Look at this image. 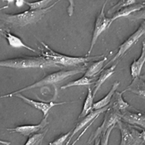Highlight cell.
I'll return each instance as SVG.
<instances>
[{
  "label": "cell",
  "mask_w": 145,
  "mask_h": 145,
  "mask_svg": "<svg viewBox=\"0 0 145 145\" xmlns=\"http://www.w3.org/2000/svg\"><path fill=\"white\" fill-rule=\"evenodd\" d=\"M141 136H142V139L145 143V130H143L141 131Z\"/></svg>",
  "instance_id": "cell-32"
},
{
  "label": "cell",
  "mask_w": 145,
  "mask_h": 145,
  "mask_svg": "<svg viewBox=\"0 0 145 145\" xmlns=\"http://www.w3.org/2000/svg\"><path fill=\"white\" fill-rule=\"evenodd\" d=\"M121 121L129 125L145 130V114L144 113L127 110L121 113Z\"/></svg>",
  "instance_id": "cell-11"
},
{
  "label": "cell",
  "mask_w": 145,
  "mask_h": 145,
  "mask_svg": "<svg viewBox=\"0 0 145 145\" xmlns=\"http://www.w3.org/2000/svg\"><path fill=\"white\" fill-rule=\"evenodd\" d=\"M117 65V64L113 65L109 68L104 69L100 73V75L98 79L96 80V81L95 82L94 88L93 92V95L94 98L98 90L104 84V83L115 73Z\"/></svg>",
  "instance_id": "cell-17"
},
{
  "label": "cell",
  "mask_w": 145,
  "mask_h": 145,
  "mask_svg": "<svg viewBox=\"0 0 145 145\" xmlns=\"http://www.w3.org/2000/svg\"><path fill=\"white\" fill-rule=\"evenodd\" d=\"M0 144L3 145H10L11 143L9 141H5V140H1L0 139Z\"/></svg>",
  "instance_id": "cell-31"
},
{
  "label": "cell",
  "mask_w": 145,
  "mask_h": 145,
  "mask_svg": "<svg viewBox=\"0 0 145 145\" xmlns=\"http://www.w3.org/2000/svg\"><path fill=\"white\" fill-rule=\"evenodd\" d=\"M116 126V125H115V126H113L111 127L106 131V133L105 134L103 135L101 137V140L99 145H108L111 133L112 130L114 129Z\"/></svg>",
  "instance_id": "cell-28"
},
{
  "label": "cell",
  "mask_w": 145,
  "mask_h": 145,
  "mask_svg": "<svg viewBox=\"0 0 145 145\" xmlns=\"http://www.w3.org/2000/svg\"><path fill=\"white\" fill-rule=\"evenodd\" d=\"M107 58L104 57L99 60L94 61L92 64L86 69L84 76L89 78H93L96 76V75L100 74L102 71L104 64Z\"/></svg>",
  "instance_id": "cell-20"
},
{
  "label": "cell",
  "mask_w": 145,
  "mask_h": 145,
  "mask_svg": "<svg viewBox=\"0 0 145 145\" xmlns=\"http://www.w3.org/2000/svg\"><path fill=\"white\" fill-rule=\"evenodd\" d=\"M93 78H89L87 77L83 76L82 77L76 80L71 81L64 86L61 87V89H65L69 88L74 87H80V86H88L95 83L93 81Z\"/></svg>",
  "instance_id": "cell-22"
},
{
  "label": "cell",
  "mask_w": 145,
  "mask_h": 145,
  "mask_svg": "<svg viewBox=\"0 0 145 145\" xmlns=\"http://www.w3.org/2000/svg\"><path fill=\"white\" fill-rule=\"evenodd\" d=\"M109 108V105L106 107L97 110H92L88 115L84 118H82V120L79 121L76 125L74 129L72 130V133L69 138L67 140L65 145H69L71 141L72 140V138L78 133L80 130H82L83 128L88 126L90 123H91L95 117L99 116L102 113L105 112L108 108Z\"/></svg>",
  "instance_id": "cell-12"
},
{
  "label": "cell",
  "mask_w": 145,
  "mask_h": 145,
  "mask_svg": "<svg viewBox=\"0 0 145 145\" xmlns=\"http://www.w3.org/2000/svg\"><path fill=\"white\" fill-rule=\"evenodd\" d=\"M51 1V0H43L34 2L25 1V4L29 7V10H39L46 7L48 3Z\"/></svg>",
  "instance_id": "cell-24"
},
{
  "label": "cell",
  "mask_w": 145,
  "mask_h": 145,
  "mask_svg": "<svg viewBox=\"0 0 145 145\" xmlns=\"http://www.w3.org/2000/svg\"><path fill=\"white\" fill-rule=\"evenodd\" d=\"M5 38L10 47L15 49L24 48L34 52L37 53L34 49L26 45L21 38L14 34L7 32L5 34Z\"/></svg>",
  "instance_id": "cell-19"
},
{
  "label": "cell",
  "mask_w": 145,
  "mask_h": 145,
  "mask_svg": "<svg viewBox=\"0 0 145 145\" xmlns=\"http://www.w3.org/2000/svg\"><path fill=\"white\" fill-rule=\"evenodd\" d=\"M93 91L89 87L88 88V93L84 100L82 111L78 117V119H82L88 115L93 110Z\"/></svg>",
  "instance_id": "cell-21"
},
{
  "label": "cell",
  "mask_w": 145,
  "mask_h": 145,
  "mask_svg": "<svg viewBox=\"0 0 145 145\" xmlns=\"http://www.w3.org/2000/svg\"><path fill=\"white\" fill-rule=\"evenodd\" d=\"M101 138H98L97 139L95 140L94 141V145H99L100 142Z\"/></svg>",
  "instance_id": "cell-33"
},
{
  "label": "cell",
  "mask_w": 145,
  "mask_h": 145,
  "mask_svg": "<svg viewBox=\"0 0 145 145\" xmlns=\"http://www.w3.org/2000/svg\"><path fill=\"white\" fill-rule=\"evenodd\" d=\"M48 129L30 136L24 145H42V142Z\"/></svg>",
  "instance_id": "cell-23"
},
{
  "label": "cell",
  "mask_w": 145,
  "mask_h": 145,
  "mask_svg": "<svg viewBox=\"0 0 145 145\" xmlns=\"http://www.w3.org/2000/svg\"><path fill=\"white\" fill-rule=\"evenodd\" d=\"M51 67H61L41 55L36 56H24L0 60V67L11 69L30 68L44 69Z\"/></svg>",
  "instance_id": "cell-2"
},
{
  "label": "cell",
  "mask_w": 145,
  "mask_h": 145,
  "mask_svg": "<svg viewBox=\"0 0 145 145\" xmlns=\"http://www.w3.org/2000/svg\"><path fill=\"white\" fill-rule=\"evenodd\" d=\"M47 115L43 117L40 123L33 125H25L18 126L14 128L7 129V130L10 133H16L24 136H30L38 133L39 132L43 130L48 124V117Z\"/></svg>",
  "instance_id": "cell-9"
},
{
  "label": "cell",
  "mask_w": 145,
  "mask_h": 145,
  "mask_svg": "<svg viewBox=\"0 0 145 145\" xmlns=\"http://www.w3.org/2000/svg\"><path fill=\"white\" fill-rule=\"evenodd\" d=\"M105 112L102 123L98 127L93 134L89 137L88 144H92L95 140L101 138L111 127L116 125L117 123L121 121V113L120 112L111 109L110 107Z\"/></svg>",
  "instance_id": "cell-6"
},
{
  "label": "cell",
  "mask_w": 145,
  "mask_h": 145,
  "mask_svg": "<svg viewBox=\"0 0 145 145\" xmlns=\"http://www.w3.org/2000/svg\"><path fill=\"white\" fill-rule=\"evenodd\" d=\"M72 130L70 131L67 133L63 135L58 138L56 139L54 141L51 142L48 145H63L65 142L68 140L70 135L72 133Z\"/></svg>",
  "instance_id": "cell-27"
},
{
  "label": "cell",
  "mask_w": 145,
  "mask_h": 145,
  "mask_svg": "<svg viewBox=\"0 0 145 145\" xmlns=\"http://www.w3.org/2000/svg\"><path fill=\"white\" fill-rule=\"evenodd\" d=\"M124 93L123 91L122 92L116 91L109 104L110 108L121 113L127 110L129 107V105L124 100L123 97V94Z\"/></svg>",
  "instance_id": "cell-14"
},
{
  "label": "cell",
  "mask_w": 145,
  "mask_h": 145,
  "mask_svg": "<svg viewBox=\"0 0 145 145\" xmlns=\"http://www.w3.org/2000/svg\"><path fill=\"white\" fill-rule=\"evenodd\" d=\"M25 4V1H17L15 3L16 6L19 7H22L24 4Z\"/></svg>",
  "instance_id": "cell-30"
},
{
  "label": "cell",
  "mask_w": 145,
  "mask_h": 145,
  "mask_svg": "<svg viewBox=\"0 0 145 145\" xmlns=\"http://www.w3.org/2000/svg\"><path fill=\"white\" fill-rule=\"evenodd\" d=\"M144 41H145V40H144Z\"/></svg>",
  "instance_id": "cell-34"
},
{
  "label": "cell",
  "mask_w": 145,
  "mask_h": 145,
  "mask_svg": "<svg viewBox=\"0 0 145 145\" xmlns=\"http://www.w3.org/2000/svg\"><path fill=\"white\" fill-rule=\"evenodd\" d=\"M127 18L130 20H145V7L137 12L129 15Z\"/></svg>",
  "instance_id": "cell-26"
},
{
  "label": "cell",
  "mask_w": 145,
  "mask_h": 145,
  "mask_svg": "<svg viewBox=\"0 0 145 145\" xmlns=\"http://www.w3.org/2000/svg\"><path fill=\"white\" fill-rule=\"evenodd\" d=\"M133 79L131 83L123 90L124 93L130 92L137 95L145 97V81L139 77Z\"/></svg>",
  "instance_id": "cell-18"
},
{
  "label": "cell",
  "mask_w": 145,
  "mask_h": 145,
  "mask_svg": "<svg viewBox=\"0 0 145 145\" xmlns=\"http://www.w3.org/2000/svg\"><path fill=\"white\" fill-rule=\"evenodd\" d=\"M86 69L87 68L83 66L80 68L73 70H62L53 72L46 76L40 80L29 86L23 88L13 93L0 96V99L8 97H13L17 94L21 93L22 92L28 91L31 89L58 83L70 77L75 75L79 73H84Z\"/></svg>",
  "instance_id": "cell-3"
},
{
  "label": "cell",
  "mask_w": 145,
  "mask_h": 145,
  "mask_svg": "<svg viewBox=\"0 0 145 145\" xmlns=\"http://www.w3.org/2000/svg\"><path fill=\"white\" fill-rule=\"evenodd\" d=\"M137 2L136 1L133 0H128V1H121L117 3L116 4L112 6L109 10L108 14H114L116 12L119 11L120 9L124 7H127L131 4L135 3Z\"/></svg>",
  "instance_id": "cell-25"
},
{
  "label": "cell",
  "mask_w": 145,
  "mask_h": 145,
  "mask_svg": "<svg viewBox=\"0 0 145 145\" xmlns=\"http://www.w3.org/2000/svg\"><path fill=\"white\" fill-rule=\"evenodd\" d=\"M14 96H15L22 100L24 102L29 105L31 107L40 111L43 114V117L48 115L49 111L53 107L61 105L67 103L66 102L54 103L53 102L46 103V102H41V101H36V100L29 98L22 95L21 93L17 94Z\"/></svg>",
  "instance_id": "cell-10"
},
{
  "label": "cell",
  "mask_w": 145,
  "mask_h": 145,
  "mask_svg": "<svg viewBox=\"0 0 145 145\" xmlns=\"http://www.w3.org/2000/svg\"><path fill=\"white\" fill-rule=\"evenodd\" d=\"M93 121H92L90 123H89L88 126H86V127L84 128V129L83 130V131L81 132V133L79 135L78 137L77 138H76V139L73 142H72V144L71 145H76V144L78 141H79V140H80V139H81V138H82V136L84 134V133L87 132L88 129L91 126H92V124H93Z\"/></svg>",
  "instance_id": "cell-29"
},
{
  "label": "cell",
  "mask_w": 145,
  "mask_h": 145,
  "mask_svg": "<svg viewBox=\"0 0 145 145\" xmlns=\"http://www.w3.org/2000/svg\"><path fill=\"white\" fill-rule=\"evenodd\" d=\"M41 43L44 47V49L41 50L42 56L59 66H79L87 64L91 61H96L104 57V55L89 57H77L66 55L54 51L44 43L41 42Z\"/></svg>",
  "instance_id": "cell-1"
},
{
  "label": "cell",
  "mask_w": 145,
  "mask_h": 145,
  "mask_svg": "<svg viewBox=\"0 0 145 145\" xmlns=\"http://www.w3.org/2000/svg\"></svg>",
  "instance_id": "cell-35"
},
{
  "label": "cell",
  "mask_w": 145,
  "mask_h": 145,
  "mask_svg": "<svg viewBox=\"0 0 145 145\" xmlns=\"http://www.w3.org/2000/svg\"><path fill=\"white\" fill-rule=\"evenodd\" d=\"M107 2L108 1H106L104 3L100 12L99 13L95 19L90 47L87 54L85 56L87 57L90 56V54L92 53L94 47L101 33L106 29L109 28V25L110 22V18H108L106 17L105 12V8Z\"/></svg>",
  "instance_id": "cell-7"
},
{
  "label": "cell",
  "mask_w": 145,
  "mask_h": 145,
  "mask_svg": "<svg viewBox=\"0 0 145 145\" xmlns=\"http://www.w3.org/2000/svg\"><path fill=\"white\" fill-rule=\"evenodd\" d=\"M145 34V20L143 21L140 24L138 28L134 31L133 34H131L123 43H121L118 47L117 52L116 53L113 58L106 65L104 66L103 70L105 69L106 66H108L110 64L113 63L118 59L122 57L128 50L134 44L138 41L139 39L144 35Z\"/></svg>",
  "instance_id": "cell-8"
},
{
  "label": "cell",
  "mask_w": 145,
  "mask_h": 145,
  "mask_svg": "<svg viewBox=\"0 0 145 145\" xmlns=\"http://www.w3.org/2000/svg\"><path fill=\"white\" fill-rule=\"evenodd\" d=\"M145 7V3H138L124 7L117 12L113 14L112 17L110 18V22L109 25V27L112 23L116 20L121 17H127L130 14L143 9Z\"/></svg>",
  "instance_id": "cell-13"
},
{
  "label": "cell",
  "mask_w": 145,
  "mask_h": 145,
  "mask_svg": "<svg viewBox=\"0 0 145 145\" xmlns=\"http://www.w3.org/2000/svg\"><path fill=\"white\" fill-rule=\"evenodd\" d=\"M120 82L116 81L112 84L111 88L110 89L108 93L101 99L94 103L93 106V110H101L109 105L111 101L112 97L117 89L120 86Z\"/></svg>",
  "instance_id": "cell-16"
},
{
  "label": "cell",
  "mask_w": 145,
  "mask_h": 145,
  "mask_svg": "<svg viewBox=\"0 0 145 145\" xmlns=\"http://www.w3.org/2000/svg\"><path fill=\"white\" fill-rule=\"evenodd\" d=\"M60 1H55L48 7L39 10H28L14 14H3V19L16 27H24L37 23L51 10Z\"/></svg>",
  "instance_id": "cell-4"
},
{
  "label": "cell",
  "mask_w": 145,
  "mask_h": 145,
  "mask_svg": "<svg viewBox=\"0 0 145 145\" xmlns=\"http://www.w3.org/2000/svg\"><path fill=\"white\" fill-rule=\"evenodd\" d=\"M116 125L121 134L119 145H145L141 136L143 129L129 125L121 120Z\"/></svg>",
  "instance_id": "cell-5"
},
{
  "label": "cell",
  "mask_w": 145,
  "mask_h": 145,
  "mask_svg": "<svg viewBox=\"0 0 145 145\" xmlns=\"http://www.w3.org/2000/svg\"><path fill=\"white\" fill-rule=\"evenodd\" d=\"M145 63V41L142 43V49L140 56L133 60L130 66V72L133 78L139 77Z\"/></svg>",
  "instance_id": "cell-15"
}]
</instances>
